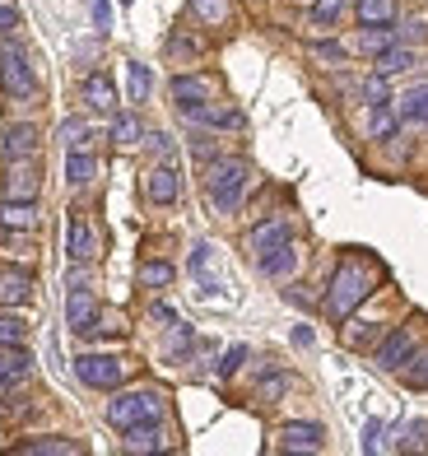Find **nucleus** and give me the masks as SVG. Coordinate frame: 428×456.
<instances>
[{"mask_svg":"<svg viewBox=\"0 0 428 456\" xmlns=\"http://www.w3.org/2000/svg\"><path fill=\"white\" fill-rule=\"evenodd\" d=\"M14 456H79V443H70V438H33V443H19Z\"/></svg>","mask_w":428,"mask_h":456,"instance_id":"25","label":"nucleus"},{"mask_svg":"<svg viewBox=\"0 0 428 456\" xmlns=\"http://www.w3.org/2000/svg\"><path fill=\"white\" fill-rule=\"evenodd\" d=\"M312 56H317V61H344V47H340V43H317Z\"/></svg>","mask_w":428,"mask_h":456,"instance_id":"46","label":"nucleus"},{"mask_svg":"<svg viewBox=\"0 0 428 456\" xmlns=\"http://www.w3.org/2000/svg\"><path fill=\"white\" fill-rule=\"evenodd\" d=\"M56 135H61V144H66V150H89V140H93V131H89L85 117H66Z\"/></svg>","mask_w":428,"mask_h":456,"instance_id":"28","label":"nucleus"},{"mask_svg":"<svg viewBox=\"0 0 428 456\" xmlns=\"http://www.w3.org/2000/svg\"><path fill=\"white\" fill-rule=\"evenodd\" d=\"M149 317H154V322H163V326H168V330L177 326V313H173L168 303H154V307H149Z\"/></svg>","mask_w":428,"mask_h":456,"instance_id":"47","label":"nucleus"},{"mask_svg":"<svg viewBox=\"0 0 428 456\" xmlns=\"http://www.w3.org/2000/svg\"><path fill=\"white\" fill-rule=\"evenodd\" d=\"M191 154H196V159H214V144H210V135H196V140H191Z\"/></svg>","mask_w":428,"mask_h":456,"instance_id":"49","label":"nucleus"},{"mask_svg":"<svg viewBox=\"0 0 428 456\" xmlns=\"http://www.w3.org/2000/svg\"><path fill=\"white\" fill-rule=\"evenodd\" d=\"M359 94H363V102H368V108H377V102H392V89H386V75H368V79H363V85H359Z\"/></svg>","mask_w":428,"mask_h":456,"instance_id":"36","label":"nucleus"},{"mask_svg":"<svg viewBox=\"0 0 428 456\" xmlns=\"http://www.w3.org/2000/svg\"><path fill=\"white\" fill-rule=\"evenodd\" d=\"M321 424H284L279 428V452H321Z\"/></svg>","mask_w":428,"mask_h":456,"instance_id":"15","label":"nucleus"},{"mask_svg":"<svg viewBox=\"0 0 428 456\" xmlns=\"http://www.w3.org/2000/svg\"><path fill=\"white\" fill-rule=\"evenodd\" d=\"M126 438H121V452H168V433H163V419H149V424H131V428H121Z\"/></svg>","mask_w":428,"mask_h":456,"instance_id":"11","label":"nucleus"},{"mask_svg":"<svg viewBox=\"0 0 428 456\" xmlns=\"http://www.w3.org/2000/svg\"><path fill=\"white\" fill-rule=\"evenodd\" d=\"M191 10L200 14V24H229V19H233V5H229V0H191Z\"/></svg>","mask_w":428,"mask_h":456,"instance_id":"31","label":"nucleus"},{"mask_svg":"<svg viewBox=\"0 0 428 456\" xmlns=\"http://www.w3.org/2000/svg\"><path fill=\"white\" fill-rule=\"evenodd\" d=\"M66 252H70V261H85V265L98 256V238L79 215H70V224H66Z\"/></svg>","mask_w":428,"mask_h":456,"instance_id":"14","label":"nucleus"},{"mask_svg":"<svg viewBox=\"0 0 428 456\" xmlns=\"http://www.w3.org/2000/svg\"><path fill=\"white\" fill-rule=\"evenodd\" d=\"M377 368L382 372H400L405 363H410L415 359V330L410 326H400V330H392V336H386L382 345H377Z\"/></svg>","mask_w":428,"mask_h":456,"instance_id":"8","label":"nucleus"},{"mask_svg":"<svg viewBox=\"0 0 428 456\" xmlns=\"http://www.w3.org/2000/svg\"><path fill=\"white\" fill-rule=\"evenodd\" d=\"M396 126H400L396 108H392V102H377L373 117H368V135H373V140H392V135H396Z\"/></svg>","mask_w":428,"mask_h":456,"instance_id":"29","label":"nucleus"},{"mask_svg":"<svg viewBox=\"0 0 428 456\" xmlns=\"http://www.w3.org/2000/svg\"><path fill=\"white\" fill-rule=\"evenodd\" d=\"M410 66H415V47H410V43H392L386 52H377V61H373V70L386 75V79H392V75H405Z\"/></svg>","mask_w":428,"mask_h":456,"instance_id":"22","label":"nucleus"},{"mask_svg":"<svg viewBox=\"0 0 428 456\" xmlns=\"http://www.w3.org/2000/svg\"><path fill=\"white\" fill-rule=\"evenodd\" d=\"M256 265H261V275H266V280H284V275H294V265H298V247L284 242V247H275V252L256 256Z\"/></svg>","mask_w":428,"mask_h":456,"instance_id":"21","label":"nucleus"},{"mask_svg":"<svg viewBox=\"0 0 428 456\" xmlns=\"http://www.w3.org/2000/svg\"><path fill=\"white\" fill-rule=\"evenodd\" d=\"M163 410H168V401H163V391H154V387L117 391V396L108 401V424H112V428L149 424V419H163Z\"/></svg>","mask_w":428,"mask_h":456,"instance_id":"3","label":"nucleus"},{"mask_svg":"<svg viewBox=\"0 0 428 456\" xmlns=\"http://www.w3.org/2000/svg\"><path fill=\"white\" fill-rule=\"evenodd\" d=\"M173 280H177V271L168 261H145V265H140V284H145V289H168Z\"/></svg>","mask_w":428,"mask_h":456,"instance_id":"32","label":"nucleus"},{"mask_svg":"<svg viewBox=\"0 0 428 456\" xmlns=\"http://www.w3.org/2000/svg\"><path fill=\"white\" fill-rule=\"evenodd\" d=\"M405 382H410L415 391H428V354H415L410 363H405Z\"/></svg>","mask_w":428,"mask_h":456,"instance_id":"39","label":"nucleus"},{"mask_svg":"<svg viewBox=\"0 0 428 456\" xmlns=\"http://www.w3.org/2000/svg\"><path fill=\"white\" fill-rule=\"evenodd\" d=\"M85 102L93 112H117V85H112V75L108 70H93L89 79H85Z\"/></svg>","mask_w":428,"mask_h":456,"instance_id":"18","label":"nucleus"},{"mask_svg":"<svg viewBox=\"0 0 428 456\" xmlns=\"http://www.w3.org/2000/svg\"><path fill=\"white\" fill-rule=\"evenodd\" d=\"M37 191H43V168H37V159H14V163H5L0 196H5V200H37Z\"/></svg>","mask_w":428,"mask_h":456,"instance_id":"6","label":"nucleus"},{"mask_svg":"<svg viewBox=\"0 0 428 456\" xmlns=\"http://www.w3.org/2000/svg\"><path fill=\"white\" fill-rule=\"evenodd\" d=\"M126 359H112V354H79L75 359V378L93 387V391H117L121 382H126Z\"/></svg>","mask_w":428,"mask_h":456,"instance_id":"5","label":"nucleus"},{"mask_svg":"<svg viewBox=\"0 0 428 456\" xmlns=\"http://www.w3.org/2000/svg\"><path fill=\"white\" fill-rule=\"evenodd\" d=\"M149 140V150L158 154V159H173L177 154V144H173V135H163V131H154V135H145Z\"/></svg>","mask_w":428,"mask_h":456,"instance_id":"43","label":"nucleus"},{"mask_svg":"<svg viewBox=\"0 0 428 456\" xmlns=\"http://www.w3.org/2000/svg\"><path fill=\"white\" fill-rule=\"evenodd\" d=\"M19 24H24V14H19L14 0H0V33H14Z\"/></svg>","mask_w":428,"mask_h":456,"instance_id":"42","label":"nucleus"},{"mask_svg":"<svg viewBox=\"0 0 428 456\" xmlns=\"http://www.w3.org/2000/svg\"><path fill=\"white\" fill-rule=\"evenodd\" d=\"M284 242H294V228H289V219H266V224H256L252 233H247V247H252L256 256L275 252V247H284Z\"/></svg>","mask_w":428,"mask_h":456,"instance_id":"13","label":"nucleus"},{"mask_svg":"<svg viewBox=\"0 0 428 456\" xmlns=\"http://www.w3.org/2000/svg\"><path fill=\"white\" fill-rule=\"evenodd\" d=\"M206 98H210V79L206 75H177L173 79V102L182 112L196 108V102H206Z\"/></svg>","mask_w":428,"mask_h":456,"instance_id":"20","label":"nucleus"},{"mask_svg":"<svg viewBox=\"0 0 428 456\" xmlns=\"http://www.w3.org/2000/svg\"><path fill=\"white\" fill-rule=\"evenodd\" d=\"M93 173H98V159H93L89 150H70V154H66V182H70V186H89Z\"/></svg>","mask_w":428,"mask_h":456,"instance_id":"26","label":"nucleus"},{"mask_svg":"<svg viewBox=\"0 0 428 456\" xmlns=\"http://www.w3.org/2000/svg\"><path fill=\"white\" fill-rule=\"evenodd\" d=\"M177 191H182V182H177V163H173V159L154 163V168L145 173V196H149L154 205H173Z\"/></svg>","mask_w":428,"mask_h":456,"instance_id":"10","label":"nucleus"},{"mask_svg":"<svg viewBox=\"0 0 428 456\" xmlns=\"http://www.w3.org/2000/svg\"><path fill=\"white\" fill-rule=\"evenodd\" d=\"M396 37H400V43H419V37H428L424 19H410V24H405V28H396Z\"/></svg>","mask_w":428,"mask_h":456,"instance_id":"45","label":"nucleus"},{"mask_svg":"<svg viewBox=\"0 0 428 456\" xmlns=\"http://www.w3.org/2000/svg\"><path fill=\"white\" fill-rule=\"evenodd\" d=\"M37 126L28 121H14V126H0V163H14V159H37Z\"/></svg>","mask_w":428,"mask_h":456,"instance_id":"7","label":"nucleus"},{"mask_svg":"<svg viewBox=\"0 0 428 456\" xmlns=\"http://www.w3.org/2000/svg\"><path fill=\"white\" fill-rule=\"evenodd\" d=\"M382 271H377V261L368 256H344L335 265V275H331V289H326V317L331 322H350L354 317V307L363 298H373V289H377Z\"/></svg>","mask_w":428,"mask_h":456,"instance_id":"1","label":"nucleus"},{"mask_svg":"<svg viewBox=\"0 0 428 456\" xmlns=\"http://www.w3.org/2000/svg\"><path fill=\"white\" fill-rule=\"evenodd\" d=\"M294 345L308 349V345H312V330H308V326H294Z\"/></svg>","mask_w":428,"mask_h":456,"instance_id":"51","label":"nucleus"},{"mask_svg":"<svg viewBox=\"0 0 428 456\" xmlns=\"http://www.w3.org/2000/svg\"><path fill=\"white\" fill-rule=\"evenodd\" d=\"M247 177L252 168L242 159H210L206 168V196L219 215H238L242 210V196H247Z\"/></svg>","mask_w":428,"mask_h":456,"instance_id":"2","label":"nucleus"},{"mask_svg":"<svg viewBox=\"0 0 428 456\" xmlns=\"http://www.w3.org/2000/svg\"><path fill=\"white\" fill-rule=\"evenodd\" d=\"M396 117L400 121H428V79L405 89V98L396 102Z\"/></svg>","mask_w":428,"mask_h":456,"instance_id":"24","label":"nucleus"},{"mask_svg":"<svg viewBox=\"0 0 428 456\" xmlns=\"http://www.w3.org/2000/svg\"><path fill=\"white\" fill-rule=\"evenodd\" d=\"M0 89H5L14 102H28V98H37V75H33V66H28V52L19 47V43H0Z\"/></svg>","mask_w":428,"mask_h":456,"instance_id":"4","label":"nucleus"},{"mask_svg":"<svg viewBox=\"0 0 428 456\" xmlns=\"http://www.w3.org/2000/svg\"><path fill=\"white\" fill-rule=\"evenodd\" d=\"M126 5H131V0H126Z\"/></svg>","mask_w":428,"mask_h":456,"instance_id":"52","label":"nucleus"},{"mask_svg":"<svg viewBox=\"0 0 428 456\" xmlns=\"http://www.w3.org/2000/svg\"><path fill=\"white\" fill-rule=\"evenodd\" d=\"M392 43H400L392 24H382V28H363V37H359V47H363V52H373V56H377V52H386Z\"/></svg>","mask_w":428,"mask_h":456,"instance_id":"34","label":"nucleus"},{"mask_svg":"<svg viewBox=\"0 0 428 456\" xmlns=\"http://www.w3.org/2000/svg\"><path fill=\"white\" fill-rule=\"evenodd\" d=\"M284 387H289V382H284L279 372H266V378H261V387H256V396L271 405V401H279V396H284Z\"/></svg>","mask_w":428,"mask_h":456,"instance_id":"40","label":"nucleus"},{"mask_svg":"<svg viewBox=\"0 0 428 456\" xmlns=\"http://www.w3.org/2000/svg\"><path fill=\"white\" fill-rule=\"evenodd\" d=\"M377 336H382L377 322H350V326H344V345H350V349H363V345L377 340Z\"/></svg>","mask_w":428,"mask_h":456,"instance_id":"35","label":"nucleus"},{"mask_svg":"<svg viewBox=\"0 0 428 456\" xmlns=\"http://www.w3.org/2000/svg\"><path fill=\"white\" fill-rule=\"evenodd\" d=\"M126 79H131V102H145L149 89H154L149 66H140V61H126Z\"/></svg>","mask_w":428,"mask_h":456,"instance_id":"33","label":"nucleus"},{"mask_svg":"<svg viewBox=\"0 0 428 456\" xmlns=\"http://www.w3.org/2000/svg\"><path fill=\"white\" fill-rule=\"evenodd\" d=\"M0 228L33 233V228H37V200H5V196H0Z\"/></svg>","mask_w":428,"mask_h":456,"instance_id":"17","label":"nucleus"},{"mask_svg":"<svg viewBox=\"0 0 428 456\" xmlns=\"http://www.w3.org/2000/svg\"><path fill=\"white\" fill-rule=\"evenodd\" d=\"M93 28H98V33L112 28V5H108V0H93Z\"/></svg>","mask_w":428,"mask_h":456,"instance_id":"44","label":"nucleus"},{"mask_svg":"<svg viewBox=\"0 0 428 456\" xmlns=\"http://www.w3.org/2000/svg\"><path fill=\"white\" fill-rule=\"evenodd\" d=\"M28 349L24 345H0V396L14 387V382H24V372H28Z\"/></svg>","mask_w":428,"mask_h":456,"instance_id":"16","label":"nucleus"},{"mask_svg":"<svg viewBox=\"0 0 428 456\" xmlns=\"http://www.w3.org/2000/svg\"><path fill=\"white\" fill-rule=\"evenodd\" d=\"M93 317H98V303H93V294H89V284H75L70 294H66V322H70V330L89 336Z\"/></svg>","mask_w":428,"mask_h":456,"instance_id":"12","label":"nucleus"},{"mask_svg":"<svg viewBox=\"0 0 428 456\" xmlns=\"http://www.w3.org/2000/svg\"><path fill=\"white\" fill-rule=\"evenodd\" d=\"M24 340H28V322L0 317V345H24Z\"/></svg>","mask_w":428,"mask_h":456,"instance_id":"38","label":"nucleus"},{"mask_svg":"<svg viewBox=\"0 0 428 456\" xmlns=\"http://www.w3.org/2000/svg\"><path fill=\"white\" fill-rule=\"evenodd\" d=\"M354 19L363 28H382V24H396V0H359Z\"/></svg>","mask_w":428,"mask_h":456,"instance_id":"23","label":"nucleus"},{"mask_svg":"<svg viewBox=\"0 0 428 456\" xmlns=\"http://www.w3.org/2000/svg\"><path fill=\"white\" fill-rule=\"evenodd\" d=\"M168 52H177V56H182V52H187V56H196V52H200V43H191V37H173V43H168Z\"/></svg>","mask_w":428,"mask_h":456,"instance_id":"50","label":"nucleus"},{"mask_svg":"<svg viewBox=\"0 0 428 456\" xmlns=\"http://www.w3.org/2000/svg\"><path fill=\"white\" fill-rule=\"evenodd\" d=\"M344 10V0H312V24L317 28H331Z\"/></svg>","mask_w":428,"mask_h":456,"instance_id":"37","label":"nucleus"},{"mask_svg":"<svg viewBox=\"0 0 428 456\" xmlns=\"http://www.w3.org/2000/svg\"><path fill=\"white\" fill-rule=\"evenodd\" d=\"M242 363H247V345H233L229 354H223V363H219V378H233Z\"/></svg>","mask_w":428,"mask_h":456,"instance_id":"41","label":"nucleus"},{"mask_svg":"<svg viewBox=\"0 0 428 456\" xmlns=\"http://www.w3.org/2000/svg\"><path fill=\"white\" fill-rule=\"evenodd\" d=\"M191 349H196V330L177 322V326H173L168 349H163V363H187V359H191Z\"/></svg>","mask_w":428,"mask_h":456,"instance_id":"27","label":"nucleus"},{"mask_svg":"<svg viewBox=\"0 0 428 456\" xmlns=\"http://www.w3.org/2000/svg\"><path fill=\"white\" fill-rule=\"evenodd\" d=\"M377 438H382V424L373 419L368 428H363V452H382V443H377Z\"/></svg>","mask_w":428,"mask_h":456,"instance_id":"48","label":"nucleus"},{"mask_svg":"<svg viewBox=\"0 0 428 456\" xmlns=\"http://www.w3.org/2000/svg\"><path fill=\"white\" fill-rule=\"evenodd\" d=\"M187 121H200V126H214V131H242V112L229 108V102H196V108L182 112Z\"/></svg>","mask_w":428,"mask_h":456,"instance_id":"9","label":"nucleus"},{"mask_svg":"<svg viewBox=\"0 0 428 456\" xmlns=\"http://www.w3.org/2000/svg\"><path fill=\"white\" fill-rule=\"evenodd\" d=\"M145 140V126H140V117H131V112H121V117H112V144H140Z\"/></svg>","mask_w":428,"mask_h":456,"instance_id":"30","label":"nucleus"},{"mask_svg":"<svg viewBox=\"0 0 428 456\" xmlns=\"http://www.w3.org/2000/svg\"><path fill=\"white\" fill-rule=\"evenodd\" d=\"M33 298V275L28 271H0V307H24Z\"/></svg>","mask_w":428,"mask_h":456,"instance_id":"19","label":"nucleus"}]
</instances>
